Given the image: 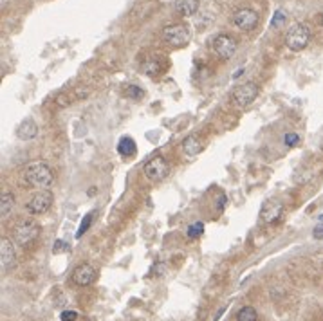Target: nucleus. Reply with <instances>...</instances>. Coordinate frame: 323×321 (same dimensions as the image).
<instances>
[{"label":"nucleus","instance_id":"nucleus-28","mask_svg":"<svg viewBox=\"0 0 323 321\" xmlns=\"http://www.w3.org/2000/svg\"><path fill=\"white\" fill-rule=\"evenodd\" d=\"M166 271V266L164 264H157V266L154 267V273H155V276H161V274Z\"/></svg>","mask_w":323,"mask_h":321},{"label":"nucleus","instance_id":"nucleus-37","mask_svg":"<svg viewBox=\"0 0 323 321\" xmlns=\"http://www.w3.org/2000/svg\"><path fill=\"white\" fill-rule=\"evenodd\" d=\"M319 220H323V215H319Z\"/></svg>","mask_w":323,"mask_h":321},{"label":"nucleus","instance_id":"nucleus-34","mask_svg":"<svg viewBox=\"0 0 323 321\" xmlns=\"http://www.w3.org/2000/svg\"><path fill=\"white\" fill-rule=\"evenodd\" d=\"M87 193H89V195H91V197H92V195H96V188H91Z\"/></svg>","mask_w":323,"mask_h":321},{"label":"nucleus","instance_id":"nucleus-3","mask_svg":"<svg viewBox=\"0 0 323 321\" xmlns=\"http://www.w3.org/2000/svg\"><path fill=\"white\" fill-rule=\"evenodd\" d=\"M190 36V27L186 24H170L163 29V40L172 47H184Z\"/></svg>","mask_w":323,"mask_h":321},{"label":"nucleus","instance_id":"nucleus-8","mask_svg":"<svg viewBox=\"0 0 323 321\" xmlns=\"http://www.w3.org/2000/svg\"><path fill=\"white\" fill-rule=\"evenodd\" d=\"M145 175H147V179L154 180V182H159V180H163L164 177L170 173V164L166 163V159L161 157V155H157V157L150 159L147 164H145Z\"/></svg>","mask_w":323,"mask_h":321},{"label":"nucleus","instance_id":"nucleus-2","mask_svg":"<svg viewBox=\"0 0 323 321\" xmlns=\"http://www.w3.org/2000/svg\"><path fill=\"white\" fill-rule=\"evenodd\" d=\"M309 40H310V29L305 24H302V22L293 24V26L287 29V33H285V45L294 52L303 51V49L307 47Z\"/></svg>","mask_w":323,"mask_h":321},{"label":"nucleus","instance_id":"nucleus-15","mask_svg":"<svg viewBox=\"0 0 323 321\" xmlns=\"http://www.w3.org/2000/svg\"><path fill=\"white\" fill-rule=\"evenodd\" d=\"M199 9V0H177L175 2V11L181 17H191L197 13Z\"/></svg>","mask_w":323,"mask_h":321},{"label":"nucleus","instance_id":"nucleus-17","mask_svg":"<svg viewBox=\"0 0 323 321\" xmlns=\"http://www.w3.org/2000/svg\"><path fill=\"white\" fill-rule=\"evenodd\" d=\"M117 152H119L123 157H132L136 154V143H134L132 137H123L117 145Z\"/></svg>","mask_w":323,"mask_h":321},{"label":"nucleus","instance_id":"nucleus-21","mask_svg":"<svg viewBox=\"0 0 323 321\" xmlns=\"http://www.w3.org/2000/svg\"><path fill=\"white\" fill-rule=\"evenodd\" d=\"M285 18H287V17H285L284 11H282V9H278V11H276V13L273 15V18H271V27H275V29H276V27H282L285 24Z\"/></svg>","mask_w":323,"mask_h":321},{"label":"nucleus","instance_id":"nucleus-25","mask_svg":"<svg viewBox=\"0 0 323 321\" xmlns=\"http://www.w3.org/2000/svg\"><path fill=\"white\" fill-rule=\"evenodd\" d=\"M284 143L287 146H296L298 143H300V137H298L296 134H285V136H284Z\"/></svg>","mask_w":323,"mask_h":321},{"label":"nucleus","instance_id":"nucleus-7","mask_svg":"<svg viewBox=\"0 0 323 321\" xmlns=\"http://www.w3.org/2000/svg\"><path fill=\"white\" fill-rule=\"evenodd\" d=\"M259 85L254 82H247L244 83V85H238L233 89V101L237 103L238 107H247V105H251V103L256 99V96H259Z\"/></svg>","mask_w":323,"mask_h":321},{"label":"nucleus","instance_id":"nucleus-19","mask_svg":"<svg viewBox=\"0 0 323 321\" xmlns=\"http://www.w3.org/2000/svg\"><path fill=\"white\" fill-rule=\"evenodd\" d=\"M143 71L147 74H150V76H155V74L161 73V65L157 60H147L143 63Z\"/></svg>","mask_w":323,"mask_h":321},{"label":"nucleus","instance_id":"nucleus-6","mask_svg":"<svg viewBox=\"0 0 323 321\" xmlns=\"http://www.w3.org/2000/svg\"><path fill=\"white\" fill-rule=\"evenodd\" d=\"M52 202H54V195L49 189H40L38 193H35L31 201L27 202L26 210L31 215H43L45 211L51 210Z\"/></svg>","mask_w":323,"mask_h":321},{"label":"nucleus","instance_id":"nucleus-38","mask_svg":"<svg viewBox=\"0 0 323 321\" xmlns=\"http://www.w3.org/2000/svg\"><path fill=\"white\" fill-rule=\"evenodd\" d=\"M321 26H323V13H321Z\"/></svg>","mask_w":323,"mask_h":321},{"label":"nucleus","instance_id":"nucleus-22","mask_svg":"<svg viewBox=\"0 0 323 321\" xmlns=\"http://www.w3.org/2000/svg\"><path fill=\"white\" fill-rule=\"evenodd\" d=\"M126 98H132V99H141L143 98V90L141 87H136V85H128L126 87Z\"/></svg>","mask_w":323,"mask_h":321},{"label":"nucleus","instance_id":"nucleus-23","mask_svg":"<svg viewBox=\"0 0 323 321\" xmlns=\"http://www.w3.org/2000/svg\"><path fill=\"white\" fill-rule=\"evenodd\" d=\"M63 251H69V244H65L63 240H56L54 242V247H52V253L54 254H60Z\"/></svg>","mask_w":323,"mask_h":321},{"label":"nucleus","instance_id":"nucleus-35","mask_svg":"<svg viewBox=\"0 0 323 321\" xmlns=\"http://www.w3.org/2000/svg\"><path fill=\"white\" fill-rule=\"evenodd\" d=\"M319 148H321V152H323V139H321V143H319Z\"/></svg>","mask_w":323,"mask_h":321},{"label":"nucleus","instance_id":"nucleus-30","mask_svg":"<svg viewBox=\"0 0 323 321\" xmlns=\"http://www.w3.org/2000/svg\"><path fill=\"white\" fill-rule=\"evenodd\" d=\"M226 201H228V199H226L224 195H222V197H220V201H219V211H222V210H224Z\"/></svg>","mask_w":323,"mask_h":321},{"label":"nucleus","instance_id":"nucleus-24","mask_svg":"<svg viewBox=\"0 0 323 321\" xmlns=\"http://www.w3.org/2000/svg\"><path fill=\"white\" fill-rule=\"evenodd\" d=\"M91 222H92V215H87L85 217V220H83L82 222V226H80V231H78V238H80V236L83 235V233H87V229H89V227H91Z\"/></svg>","mask_w":323,"mask_h":321},{"label":"nucleus","instance_id":"nucleus-12","mask_svg":"<svg viewBox=\"0 0 323 321\" xmlns=\"http://www.w3.org/2000/svg\"><path fill=\"white\" fill-rule=\"evenodd\" d=\"M15 260H17V253H15V247L11 244L9 238H2L0 240V262H2V269L8 271L15 266Z\"/></svg>","mask_w":323,"mask_h":321},{"label":"nucleus","instance_id":"nucleus-18","mask_svg":"<svg viewBox=\"0 0 323 321\" xmlns=\"http://www.w3.org/2000/svg\"><path fill=\"white\" fill-rule=\"evenodd\" d=\"M259 314L253 307H242L237 312V321H256Z\"/></svg>","mask_w":323,"mask_h":321},{"label":"nucleus","instance_id":"nucleus-36","mask_svg":"<svg viewBox=\"0 0 323 321\" xmlns=\"http://www.w3.org/2000/svg\"><path fill=\"white\" fill-rule=\"evenodd\" d=\"M82 321H92V319H87V317H83V319H82Z\"/></svg>","mask_w":323,"mask_h":321},{"label":"nucleus","instance_id":"nucleus-31","mask_svg":"<svg viewBox=\"0 0 323 321\" xmlns=\"http://www.w3.org/2000/svg\"><path fill=\"white\" fill-rule=\"evenodd\" d=\"M224 310H226V307H222V308H220L219 312H217V316L213 317V321H219V319H220V316H222V314H224Z\"/></svg>","mask_w":323,"mask_h":321},{"label":"nucleus","instance_id":"nucleus-27","mask_svg":"<svg viewBox=\"0 0 323 321\" xmlns=\"http://www.w3.org/2000/svg\"><path fill=\"white\" fill-rule=\"evenodd\" d=\"M54 101H56V105L58 107H67V105H69V98H67V96L65 94H58L56 98H54Z\"/></svg>","mask_w":323,"mask_h":321},{"label":"nucleus","instance_id":"nucleus-29","mask_svg":"<svg viewBox=\"0 0 323 321\" xmlns=\"http://www.w3.org/2000/svg\"><path fill=\"white\" fill-rule=\"evenodd\" d=\"M312 235H314L316 240H321V238H323V226H318V227H316L314 231H312Z\"/></svg>","mask_w":323,"mask_h":321},{"label":"nucleus","instance_id":"nucleus-14","mask_svg":"<svg viewBox=\"0 0 323 321\" xmlns=\"http://www.w3.org/2000/svg\"><path fill=\"white\" fill-rule=\"evenodd\" d=\"M17 136H18V139H22V141L35 139V137L38 136V126H36V123L33 119L22 121L17 129Z\"/></svg>","mask_w":323,"mask_h":321},{"label":"nucleus","instance_id":"nucleus-9","mask_svg":"<svg viewBox=\"0 0 323 321\" xmlns=\"http://www.w3.org/2000/svg\"><path fill=\"white\" fill-rule=\"evenodd\" d=\"M259 22H260L259 13L249 8H242L233 15V24L242 31H253L254 27L259 26Z\"/></svg>","mask_w":323,"mask_h":321},{"label":"nucleus","instance_id":"nucleus-4","mask_svg":"<svg viewBox=\"0 0 323 321\" xmlns=\"http://www.w3.org/2000/svg\"><path fill=\"white\" fill-rule=\"evenodd\" d=\"M38 233H40V227L36 222H33V220H20V222L15 226L13 238L18 245L27 247V245L38 236Z\"/></svg>","mask_w":323,"mask_h":321},{"label":"nucleus","instance_id":"nucleus-5","mask_svg":"<svg viewBox=\"0 0 323 321\" xmlns=\"http://www.w3.org/2000/svg\"><path fill=\"white\" fill-rule=\"evenodd\" d=\"M211 45H213V51H215V54L219 56L220 60H229V58H233V54H235L238 49V42L233 38L231 34H217Z\"/></svg>","mask_w":323,"mask_h":321},{"label":"nucleus","instance_id":"nucleus-1","mask_svg":"<svg viewBox=\"0 0 323 321\" xmlns=\"http://www.w3.org/2000/svg\"><path fill=\"white\" fill-rule=\"evenodd\" d=\"M24 179L31 188H49L52 184V171L45 163L36 161L24 170Z\"/></svg>","mask_w":323,"mask_h":321},{"label":"nucleus","instance_id":"nucleus-26","mask_svg":"<svg viewBox=\"0 0 323 321\" xmlns=\"http://www.w3.org/2000/svg\"><path fill=\"white\" fill-rule=\"evenodd\" d=\"M76 319H78L76 310H63L61 312V321H76Z\"/></svg>","mask_w":323,"mask_h":321},{"label":"nucleus","instance_id":"nucleus-32","mask_svg":"<svg viewBox=\"0 0 323 321\" xmlns=\"http://www.w3.org/2000/svg\"><path fill=\"white\" fill-rule=\"evenodd\" d=\"M76 94L80 96V98H82V96H87V94H89V90H82V89H78V90H76Z\"/></svg>","mask_w":323,"mask_h":321},{"label":"nucleus","instance_id":"nucleus-10","mask_svg":"<svg viewBox=\"0 0 323 321\" xmlns=\"http://www.w3.org/2000/svg\"><path fill=\"white\" fill-rule=\"evenodd\" d=\"M96 278V271L92 266L89 264H82V266H78L76 269L73 271L71 274V280H73L74 285L78 287H87V285H91Z\"/></svg>","mask_w":323,"mask_h":321},{"label":"nucleus","instance_id":"nucleus-20","mask_svg":"<svg viewBox=\"0 0 323 321\" xmlns=\"http://www.w3.org/2000/svg\"><path fill=\"white\" fill-rule=\"evenodd\" d=\"M203 233H204V224L203 222H193L190 227H188V233H186V235L190 236V238H199Z\"/></svg>","mask_w":323,"mask_h":321},{"label":"nucleus","instance_id":"nucleus-16","mask_svg":"<svg viewBox=\"0 0 323 321\" xmlns=\"http://www.w3.org/2000/svg\"><path fill=\"white\" fill-rule=\"evenodd\" d=\"M0 201H2L0 202V215H2V219H8L15 208V195L11 191H8V189H4Z\"/></svg>","mask_w":323,"mask_h":321},{"label":"nucleus","instance_id":"nucleus-13","mask_svg":"<svg viewBox=\"0 0 323 321\" xmlns=\"http://www.w3.org/2000/svg\"><path fill=\"white\" fill-rule=\"evenodd\" d=\"M203 148H204V141L199 136H195V134L188 136L184 139V143H182V152H184V155H188V157L199 155L203 152Z\"/></svg>","mask_w":323,"mask_h":321},{"label":"nucleus","instance_id":"nucleus-33","mask_svg":"<svg viewBox=\"0 0 323 321\" xmlns=\"http://www.w3.org/2000/svg\"><path fill=\"white\" fill-rule=\"evenodd\" d=\"M240 74H244V69H238L237 73L233 74V78H238V76H240Z\"/></svg>","mask_w":323,"mask_h":321},{"label":"nucleus","instance_id":"nucleus-11","mask_svg":"<svg viewBox=\"0 0 323 321\" xmlns=\"http://www.w3.org/2000/svg\"><path fill=\"white\" fill-rule=\"evenodd\" d=\"M282 215H284V204L278 201L264 202L262 210H260V219L264 224H275Z\"/></svg>","mask_w":323,"mask_h":321}]
</instances>
